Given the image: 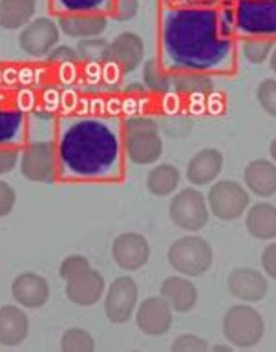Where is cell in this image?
<instances>
[{
  "instance_id": "1",
  "label": "cell",
  "mask_w": 276,
  "mask_h": 352,
  "mask_svg": "<svg viewBox=\"0 0 276 352\" xmlns=\"http://www.w3.org/2000/svg\"><path fill=\"white\" fill-rule=\"evenodd\" d=\"M223 336L236 349L256 347L264 338L266 323L255 307L234 305L225 312L222 321Z\"/></svg>"
},
{
  "instance_id": "2",
  "label": "cell",
  "mask_w": 276,
  "mask_h": 352,
  "mask_svg": "<svg viewBox=\"0 0 276 352\" xmlns=\"http://www.w3.org/2000/svg\"><path fill=\"white\" fill-rule=\"evenodd\" d=\"M167 258L176 272L189 276V278H196L213 267L214 252L213 247L203 237L185 236L176 239L170 245Z\"/></svg>"
},
{
  "instance_id": "3",
  "label": "cell",
  "mask_w": 276,
  "mask_h": 352,
  "mask_svg": "<svg viewBox=\"0 0 276 352\" xmlns=\"http://www.w3.org/2000/svg\"><path fill=\"white\" fill-rule=\"evenodd\" d=\"M128 157L136 164H152L163 152L158 124L149 117H132L127 121L125 135Z\"/></svg>"
},
{
  "instance_id": "4",
  "label": "cell",
  "mask_w": 276,
  "mask_h": 352,
  "mask_svg": "<svg viewBox=\"0 0 276 352\" xmlns=\"http://www.w3.org/2000/svg\"><path fill=\"white\" fill-rule=\"evenodd\" d=\"M169 216L181 230L198 232L209 223V203L200 190L185 188L170 201Z\"/></svg>"
},
{
  "instance_id": "5",
  "label": "cell",
  "mask_w": 276,
  "mask_h": 352,
  "mask_svg": "<svg viewBox=\"0 0 276 352\" xmlns=\"http://www.w3.org/2000/svg\"><path fill=\"white\" fill-rule=\"evenodd\" d=\"M209 208L222 221H234L242 217L249 206V194L236 181H218L207 195Z\"/></svg>"
},
{
  "instance_id": "6",
  "label": "cell",
  "mask_w": 276,
  "mask_h": 352,
  "mask_svg": "<svg viewBox=\"0 0 276 352\" xmlns=\"http://www.w3.org/2000/svg\"><path fill=\"white\" fill-rule=\"evenodd\" d=\"M138 307V285L132 278L121 276L112 281L105 296V314L114 325H123L132 318Z\"/></svg>"
},
{
  "instance_id": "7",
  "label": "cell",
  "mask_w": 276,
  "mask_h": 352,
  "mask_svg": "<svg viewBox=\"0 0 276 352\" xmlns=\"http://www.w3.org/2000/svg\"><path fill=\"white\" fill-rule=\"evenodd\" d=\"M112 258L119 268L134 272L149 263L150 245L138 232H125L114 239Z\"/></svg>"
},
{
  "instance_id": "8",
  "label": "cell",
  "mask_w": 276,
  "mask_h": 352,
  "mask_svg": "<svg viewBox=\"0 0 276 352\" xmlns=\"http://www.w3.org/2000/svg\"><path fill=\"white\" fill-rule=\"evenodd\" d=\"M22 175L33 183H52L55 177V153L50 142H33L24 150Z\"/></svg>"
},
{
  "instance_id": "9",
  "label": "cell",
  "mask_w": 276,
  "mask_h": 352,
  "mask_svg": "<svg viewBox=\"0 0 276 352\" xmlns=\"http://www.w3.org/2000/svg\"><path fill=\"white\" fill-rule=\"evenodd\" d=\"M136 323L147 336H163L172 327V307L161 296L147 298L139 305Z\"/></svg>"
},
{
  "instance_id": "10",
  "label": "cell",
  "mask_w": 276,
  "mask_h": 352,
  "mask_svg": "<svg viewBox=\"0 0 276 352\" xmlns=\"http://www.w3.org/2000/svg\"><path fill=\"white\" fill-rule=\"evenodd\" d=\"M227 289L231 296L244 303H256L266 298L269 283L266 276L255 268H236L231 272L227 279Z\"/></svg>"
},
{
  "instance_id": "11",
  "label": "cell",
  "mask_w": 276,
  "mask_h": 352,
  "mask_svg": "<svg viewBox=\"0 0 276 352\" xmlns=\"http://www.w3.org/2000/svg\"><path fill=\"white\" fill-rule=\"evenodd\" d=\"M11 294L24 309H41L50 300V285L41 274L22 272L13 279Z\"/></svg>"
},
{
  "instance_id": "12",
  "label": "cell",
  "mask_w": 276,
  "mask_h": 352,
  "mask_svg": "<svg viewBox=\"0 0 276 352\" xmlns=\"http://www.w3.org/2000/svg\"><path fill=\"white\" fill-rule=\"evenodd\" d=\"M19 43L28 55L41 57L52 52V47L59 43V30L50 19H37L22 30Z\"/></svg>"
},
{
  "instance_id": "13",
  "label": "cell",
  "mask_w": 276,
  "mask_h": 352,
  "mask_svg": "<svg viewBox=\"0 0 276 352\" xmlns=\"http://www.w3.org/2000/svg\"><path fill=\"white\" fill-rule=\"evenodd\" d=\"M105 278L101 272H97L94 268H88L77 278L66 281V298L72 303L79 307H92L101 300L105 294Z\"/></svg>"
},
{
  "instance_id": "14",
  "label": "cell",
  "mask_w": 276,
  "mask_h": 352,
  "mask_svg": "<svg viewBox=\"0 0 276 352\" xmlns=\"http://www.w3.org/2000/svg\"><path fill=\"white\" fill-rule=\"evenodd\" d=\"M145 46L143 41L134 35V33H123L108 46V58L110 63H114L121 72H132L139 66V63L143 60Z\"/></svg>"
},
{
  "instance_id": "15",
  "label": "cell",
  "mask_w": 276,
  "mask_h": 352,
  "mask_svg": "<svg viewBox=\"0 0 276 352\" xmlns=\"http://www.w3.org/2000/svg\"><path fill=\"white\" fill-rule=\"evenodd\" d=\"M223 168V155L216 148H203L194 153L187 166V179L196 186L213 183Z\"/></svg>"
},
{
  "instance_id": "16",
  "label": "cell",
  "mask_w": 276,
  "mask_h": 352,
  "mask_svg": "<svg viewBox=\"0 0 276 352\" xmlns=\"http://www.w3.org/2000/svg\"><path fill=\"white\" fill-rule=\"evenodd\" d=\"M161 298L172 307L176 312H191L198 303V289L191 279L172 276L161 283Z\"/></svg>"
},
{
  "instance_id": "17",
  "label": "cell",
  "mask_w": 276,
  "mask_h": 352,
  "mask_svg": "<svg viewBox=\"0 0 276 352\" xmlns=\"http://www.w3.org/2000/svg\"><path fill=\"white\" fill-rule=\"evenodd\" d=\"M30 321L21 307H0V345L17 347L28 338Z\"/></svg>"
},
{
  "instance_id": "18",
  "label": "cell",
  "mask_w": 276,
  "mask_h": 352,
  "mask_svg": "<svg viewBox=\"0 0 276 352\" xmlns=\"http://www.w3.org/2000/svg\"><path fill=\"white\" fill-rule=\"evenodd\" d=\"M247 188L260 197H271L276 194V164L267 159H256L247 164L244 172Z\"/></svg>"
},
{
  "instance_id": "19",
  "label": "cell",
  "mask_w": 276,
  "mask_h": 352,
  "mask_svg": "<svg viewBox=\"0 0 276 352\" xmlns=\"http://www.w3.org/2000/svg\"><path fill=\"white\" fill-rule=\"evenodd\" d=\"M245 226L253 237L269 241L276 239V206L271 203H256L249 208L245 217Z\"/></svg>"
},
{
  "instance_id": "20",
  "label": "cell",
  "mask_w": 276,
  "mask_h": 352,
  "mask_svg": "<svg viewBox=\"0 0 276 352\" xmlns=\"http://www.w3.org/2000/svg\"><path fill=\"white\" fill-rule=\"evenodd\" d=\"M37 0H0V26L17 30L30 22Z\"/></svg>"
},
{
  "instance_id": "21",
  "label": "cell",
  "mask_w": 276,
  "mask_h": 352,
  "mask_svg": "<svg viewBox=\"0 0 276 352\" xmlns=\"http://www.w3.org/2000/svg\"><path fill=\"white\" fill-rule=\"evenodd\" d=\"M180 179V170L174 164H158L147 174V188L152 195L165 197L178 188Z\"/></svg>"
},
{
  "instance_id": "22",
  "label": "cell",
  "mask_w": 276,
  "mask_h": 352,
  "mask_svg": "<svg viewBox=\"0 0 276 352\" xmlns=\"http://www.w3.org/2000/svg\"><path fill=\"white\" fill-rule=\"evenodd\" d=\"M61 28L70 37H96V35L105 32L107 21L99 15L63 16Z\"/></svg>"
},
{
  "instance_id": "23",
  "label": "cell",
  "mask_w": 276,
  "mask_h": 352,
  "mask_svg": "<svg viewBox=\"0 0 276 352\" xmlns=\"http://www.w3.org/2000/svg\"><path fill=\"white\" fill-rule=\"evenodd\" d=\"M61 349L68 352H90L96 349V342L85 329H68L61 338Z\"/></svg>"
},
{
  "instance_id": "24",
  "label": "cell",
  "mask_w": 276,
  "mask_h": 352,
  "mask_svg": "<svg viewBox=\"0 0 276 352\" xmlns=\"http://www.w3.org/2000/svg\"><path fill=\"white\" fill-rule=\"evenodd\" d=\"M273 50V41L269 38H249L244 44L245 58L253 64H262L269 57Z\"/></svg>"
},
{
  "instance_id": "25",
  "label": "cell",
  "mask_w": 276,
  "mask_h": 352,
  "mask_svg": "<svg viewBox=\"0 0 276 352\" xmlns=\"http://www.w3.org/2000/svg\"><path fill=\"white\" fill-rule=\"evenodd\" d=\"M256 99L260 102V106L276 119V80L266 79L262 80L260 86L256 88Z\"/></svg>"
},
{
  "instance_id": "26",
  "label": "cell",
  "mask_w": 276,
  "mask_h": 352,
  "mask_svg": "<svg viewBox=\"0 0 276 352\" xmlns=\"http://www.w3.org/2000/svg\"><path fill=\"white\" fill-rule=\"evenodd\" d=\"M108 46L105 41H85L79 44V57L86 63H101L103 58H108Z\"/></svg>"
},
{
  "instance_id": "27",
  "label": "cell",
  "mask_w": 276,
  "mask_h": 352,
  "mask_svg": "<svg viewBox=\"0 0 276 352\" xmlns=\"http://www.w3.org/2000/svg\"><path fill=\"white\" fill-rule=\"evenodd\" d=\"M90 268V263L85 256H70V258L63 259L61 268H59V274L64 281H70V279L77 278L79 274H83L85 270Z\"/></svg>"
},
{
  "instance_id": "28",
  "label": "cell",
  "mask_w": 276,
  "mask_h": 352,
  "mask_svg": "<svg viewBox=\"0 0 276 352\" xmlns=\"http://www.w3.org/2000/svg\"><path fill=\"white\" fill-rule=\"evenodd\" d=\"M172 351H209V343L194 334H183L172 343Z\"/></svg>"
},
{
  "instance_id": "29",
  "label": "cell",
  "mask_w": 276,
  "mask_h": 352,
  "mask_svg": "<svg viewBox=\"0 0 276 352\" xmlns=\"http://www.w3.org/2000/svg\"><path fill=\"white\" fill-rule=\"evenodd\" d=\"M15 190L6 181H0V217H6L15 208Z\"/></svg>"
},
{
  "instance_id": "30",
  "label": "cell",
  "mask_w": 276,
  "mask_h": 352,
  "mask_svg": "<svg viewBox=\"0 0 276 352\" xmlns=\"http://www.w3.org/2000/svg\"><path fill=\"white\" fill-rule=\"evenodd\" d=\"M48 60L52 64H75L79 60V53L68 46H59L50 53Z\"/></svg>"
},
{
  "instance_id": "31",
  "label": "cell",
  "mask_w": 276,
  "mask_h": 352,
  "mask_svg": "<svg viewBox=\"0 0 276 352\" xmlns=\"http://www.w3.org/2000/svg\"><path fill=\"white\" fill-rule=\"evenodd\" d=\"M161 72L158 69V64L154 60H150L147 66H145V80H147V85L150 86L152 89H160L165 86L167 79L165 75H160Z\"/></svg>"
},
{
  "instance_id": "32",
  "label": "cell",
  "mask_w": 276,
  "mask_h": 352,
  "mask_svg": "<svg viewBox=\"0 0 276 352\" xmlns=\"http://www.w3.org/2000/svg\"><path fill=\"white\" fill-rule=\"evenodd\" d=\"M262 267L271 279L276 281V243H271L269 247L264 248L262 252Z\"/></svg>"
},
{
  "instance_id": "33",
  "label": "cell",
  "mask_w": 276,
  "mask_h": 352,
  "mask_svg": "<svg viewBox=\"0 0 276 352\" xmlns=\"http://www.w3.org/2000/svg\"><path fill=\"white\" fill-rule=\"evenodd\" d=\"M17 161H19V152L15 148H0V175L15 168Z\"/></svg>"
},
{
  "instance_id": "34",
  "label": "cell",
  "mask_w": 276,
  "mask_h": 352,
  "mask_svg": "<svg viewBox=\"0 0 276 352\" xmlns=\"http://www.w3.org/2000/svg\"><path fill=\"white\" fill-rule=\"evenodd\" d=\"M138 13V0H117L116 15L121 21H128Z\"/></svg>"
},
{
  "instance_id": "35",
  "label": "cell",
  "mask_w": 276,
  "mask_h": 352,
  "mask_svg": "<svg viewBox=\"0 0 276 352\" xmlns=\"http://www.w3.org/2000/svg\"><path fill=\"white\" fill-rule=\"evenodd\" d=\"M180 97L174 94L165 95V99H163V108H165L167 113H178L180 111Z\"/></svg>"
},
{
  "instance_id": "36",
  "label": "cell",
  "mask_w": 276,
  "mask_h": 352,
  "mask_svg": "<svg viewBox=\"0 0 276 352\" xmlns=\"http://www.w3.org/2000/svg\"><path fill=\"white\" fill-rule=\"evenodd\" d=\"M61 79L64 82H72L75 79V68L74 64H63L61 66Z\"/></svg>"
},
{
  "instance_id": "37",
  "label": "cell",
  "mask_w": 276,
  "mask_h": 352,
  "mask_svg": "<svg viewBox=\"0 0 276 352\" xmlns=\"http://www.w3.org/2000/svg\"><path fill=\"white\" fill-rule=\"evenodd\" d=\"M19 106H21L22 110H30L33 106V94L32 91H22L19 95Z\"/></svg>"
},
{
  "instance_id": "38",
  "label": "cell",
  "mask_w": 276,
  "mask_h": 352,
  "mask_svg": "<svg viewBox=\"0 0 276 352\" xmlns=\"http://www.w3.org/2000/svg\"><path fill=\"white\" fill-rule=\"evenodd\" d=\"M44 100H46V106L54 110L55 106H57V102H59L57 91H46V95H44Z\"/></svg>"
},
{
  "instance_id": "39",
  "label": "cell",
  "mask_w": 276,
  "mask_h": 352,
  "mask_svg": "<svg viewBox=\"0 0 276 352\" xmlns=\"http://www.w3.org/2000/svg\"><path fill=\"white\" fill-rule=\"evenodd\" d=\"M269 153H271L273 161H276V137L271 141V144H269Z\"/></svg>"
},
{
  "instance_id": "40",
  "label": "cell",
  "mask_w": 276,
  "mask_h": 352,
  "mask_svg": "<svg viewBox=\"0 0 276 352\" xmlns=\"http://www.w3.org/2000/svg\"><path fill=\"white\" fill-rule=\"evenodd\" d=\"M271 66H273V69H275V72H276V50H275V53H273V58H271Z\"/></svg>"
}]
</instances>
